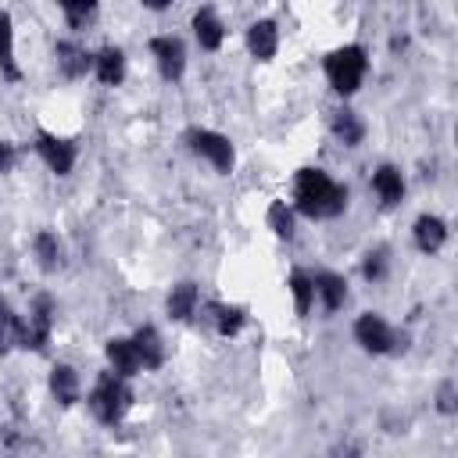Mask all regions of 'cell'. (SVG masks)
<instances>
[{
    "instance_id": "4fadbf2b",
    "label": "cell",
    "mask_w": 458,
    "mask_h": 458,
    "mask_svg": "<svg viewBox=\"0 0 458 458\" xmlns=\"http://www.w3.org/2000/svg\"><path fill=\"white\" fill-rule=\"evenodd\" d=\"M369 190L376 193V200H379V208H397L401 200H404V193H408V182H404V172L397 168V165H390V161H383V165H376L372 168V175H369Z\"/></svg>"
},
{
    "instance_id": "7a4b0ae2",
    "label": "cell",
    "mask_w": 458,
    "mask_h": 458,
    "mask_svg": "<svg viewBox=\"0 0 458 458\" xmlns=\"http://www.w3.org/2000/svg\"><path fill=\"white\" fill-rule=\"evenodd\" d=\"M369 68H372V57H369V47L365 43H340V47H333L322 57V75H326L329 89L340 100H351L365 86Z\"/></svg>"
},
{
    "instance_id": "52a82bcc",
    "label": "cell",
    "mask_w": 458,
    "mask_h": 458,
    "mask_svg": "<svg viewBox=\"0 0 458 458\" xmlns=\"http://www.w3.org/2000/svg\"><path fill=\"white\" fill-rule=\"evenodd\" d=\"M32 150H36V157H39L57 179H68L72 168H75V161H79V143H75L72 136L50 132V129H36Z\"/></svg>"
},
{
    "instance_id": "d4e9b609",
    "label": "cell",
    "mask_w": 458,
    "mask_h": 458,
    "mask_svg": "<svg viewBox=\"0 0 458 458\" xmlns=\"http://www.w3.org/2000/svg\"><path fill=\"white\" fill-rule=\"evenodd\" d=\"M265 225L272 229V236L276 240H293L297 236V211H293V204L290 200H268V208H265Z\"/></svg>"
},
{
    "instance_id": "5b68a950",
    "label": "cell",
    "mask_w": 458,
    "mask_h": 458,
    "mask_svg": "<svg viewBox=\"0 0 458 458\" xmlns=\"http://www.w3.org/2000/svg\"><path fill=\"white\" fill-rule=\"evenodd\" d=\"M54 326H57V301L39 290L32 301H29V311L21 315V329H18V351H32V354H43L54 340Z\"/></svg>"
},
{
    "instance_id": "30bf717a",
    "label": "cell",
    "mask_w": 458,
    "mask_h": 458,
    "mask_svg": "<svg viewBox=\"0 0 458 458\" xmlns=\"http://www.w3.org/2000/svg\"><path fill=\"white\" fill-rule=\"evenodd\" d=\"M447 240H451V225H447L440 215L422 211V215L411 222V243H415V250H419V254L437 258V254L447 247Z\"/></svg>"
},
{
    "instance_id": "8992f818",
    "label": "cell",
    "mask_w": 458,
    "mask_h": 458,
    "mask_svg": "<svg viewBox=\"0 0 458 458\" xmlns=\"http://www.w3.org/2000/svg\"><path fill=\"white\" fill-rule=\"evenodd\" d=\"M182 143L193 157H200L204 165H211L218 175H233L236 168V143L218 132V129H208V125H190L182 132Z\"/></svg>"
},
{
    "instance_id": "7c38bea8",
    "label": "cell",
    "mask_w": 458,
    "mask_h": 458,
    "mask_svg": "<svg viewBox=\"0 0 458 458\" xmlns=\"http://www.w3.org/2000/svg\"><path fill=\"white\" fill-rule=\"evenodd\" d=\"M243 43H247V54L258 64L276 61V54H279V21L276 18H254L243 32Z\"/></svg>"
},
{
    "instance_id": "ffe728a7",
    "label": "cell",
    "mask_w": 458,
    "mask_h": 458,
    "mask_svg": "<svg viewBox=\"0 0 458 458\" xmlns=\"http://www.w3.org/2000/svg\"><path fill=\"white\" fill-rule=\"evenodd\" d=\"M104 358H107V369L118 372V376H125V379H136L143 372L132 336H107L104 340Z\"/></svg>"
},
{
    "instance_id": "3957f363",
    "label": "cell",
    "mask_w": 458,
    "mask_h": 458,
    "mask_svg": "<svg viewBox=\"0 0 458 458\" xmlns=\"http://www.w3.org/2000/svg\"><path fill=\"white\" fill-rule=\"evenodd\" d=\"M132 401H136L132 379H125V376L111 372V369L97 372L93 383H89V390H86V408H89V415L100 426H118L129 415Z\"/></svg>"
},
{
    "instance_id": "d6986e66",
    "label": "cell",
    "mask_w": 458,
    "mask_h": 458,
    "mask_svg": "<svg viewBox=\"0 0 458 458\" xmlns=\"http://www.w3.org/2000/svg\"><path fill=\"white\" fill-rule=\"evenodd\" d=\"M329 132H333V140L340 143V147H347V150H358L361 143H365V118L354 111V107H347V104H340L333 114H329Z\"/></svg>"
},
{
    "instance_id": "83f0119b",
    "label": "cell",
    "mask_w": 458,
    "mask_h": 458,
    "mask_svg": "<svg viewBox=\"0 0 458 458\" xmlns=\"http://www.w3.org/2000/svg\"><path fill=\"white\" fill-rule=\"evenodd\" d=\"M390 276V250L386 247H369L361 254V279L365 283H383Z\"/></svg>"
},
{
    "instance_id": "603a6c76",
    "label": "cell",
    "mask_w": 458,
    "mask_h": 458,
    "mask_svg": "<svg viewBox=\"0 0 458 458\" xmlns=\"http://www.w3.org/2000/svg\"><path fill=\"white\" fill-rule=\"evenodd\" d=\"M0 79L21 82V64H18V47H14V18L7 7H0Z\"/></svg>"
},
{
    "instance_id": "e0dca14e",
    "label": "cell",
    "mask_w": 458,
    "mask_h": 458,
    "mask_svg": "<svg viewBox=\"0 0 458 458\" xmlns=\"http://www.w3.org/2000/svg\"><path fill=\"white\" fill-rule=\"evenodd\" d=\"M129 336H132V344H136V354H140L143 372H157V369H165V361H168V347H165V336L157 333V326L143 322V326H136Z\"/></svg>"
},
{
    "instance_id": "4316f807",
    "label": "cell",
    "mask_w": 458,
    "mask_h": 458,
    "mask_svg": "<svg viewBox=\"0 0 458 458\" xmlns=\"http://www.w3.org/2000/svg\"><path fill=\"white\" fill-rule=\"evenodd\" d=\"M18 329H21V315H18V311L11 308V301L0 293V358L18 347Z\"/></svg>"
},
{
    "instance_id": "8fae6325",
    "label": "cell",
    "mask_w": 458,
    "mask_h": 458,
    "mask_svg": "<svg viewBox=\"0 0 458 458\" xmlns=\"http://www.w3.org/2000/svg\"><path fill=\"white\" fill-rule=\"evenodd\" d=\"M190 32H193V43H197L204 54H218L222 43H225V36H229L225 21H222L218 11L208 7V4L193 11V18H190Z\"/></svg>"
},
{
    "instance_id": "6da1fadb",
    "label": "cell",
    "mask_w": 458,
    "mask_h": 458,
    "mask_svg": "<svg viewBox=\"0 0 458 458\" xmlns=\"http://www.w3.org/2000/svg\"><path fill=\"white\" fill-rule=\"evenodd\" d=\"M290 197H293L290 200L293 211L311 218V222H333L351 204V190L340 179H333L326 168H311V165L293 172V193Z\"/></svg>"
},
{
    "instance_id": "f546056e",
    "label": "cell",
    "mask_w": 458,
    "mask_h": 458,
    "mask_svg": "<svg viewBox=\"0 0 458 458\" xmlns=\"http://www.w3.org/2000/svg\"><path fill=\"white\" fill-rule=\"evenodd\" d=\"M18 143L14 140H0V175H11L14 165H18Z\"/></svg>"
},
{
    "instance_id": "5bb4252c",
    "label": "cell",
    "mask_w": 458,
    "mask_h": 458,
    "mask_svg": "<svg viewBox=\"0 0 458 458\" xmlns=\"http://www.w3.org/2000/svg\"><path fill=\"white\" fill-rule=\"evenodd\" d=\"M47 386H50V397H54L61 408H75V404L82 401V376H79V369L68 365V361H54V365H50Z\"/></svg>"
},
{
    "instance_id": "4dcf8cb0",
    "label": "cell",
    "mask_w": 458,
    "mask_h": 458,
    "mask_svg": "<svg viewBox=\"0 0 458 458\" xmlns=\"http://www.w3.org/2000/svg\"><path fill=\"white\" fill-rule=\"evenodd\" d=\"M175 0H140V7H147V11H154V14H161V11H168Z\"/></svg>"
},
{
    "instance_id": "7402d4cb",
    "label": "cell",
    "mask_w": 458,
    "mask_h": 458,
    "mask_svg": "<svg viewBox=\"0 0 458 458\" xmlns=\"http://www.w3.org/2000/svg\"><path fill=\"white\" fill-rule=\"evenodd\" d=\"M32 258H36L39 272H47V276L61 272V265H64V243H61V236L54 229H36L32 233Z\"/></svg>"
},
{
    "instance_id": "f1b7e54d",
    "label": "cell",
    "mask_w": 458,
    "mask_h": 458,
    "mask_svg": "<svg viewBox=\"0 0 458 458\" xmlns=\"http://www.w3.org/2000/svg\"><path fill=\"white\" fill-rule=\"evenodd\" d=\"M437 411L447 415V419L458 411V386H454V379H444L437 386Z\"/></svg>"
},
{
    "instance_id": "2e32d148",
    "label": "cell",
    "mask_w": 458,
    "mask_h": 458,
    "mask_svg": "<svg viewBox=\"0 0 458 458\" xmlns=\"http://www.w3.org/2000/svg\"><path fill=\"white\" fill-rule=\"evenodd\" d=\"M200 311V286L193 279H179L168 293H165V315L179 326L193 322V315Z\"/></svg>"
},
{
    "instance_id": "cb8c5ba5",
    "label": "cell",
    "mask_w": 458,
    "mask_h": 458,
    "mask_svg": "<svg viewBox=\"0 0 458 458\" xmlns=\"http://www.w3.org/2000/svg\"><path fill=\"white\" fill-rule=\"evenodd\" d=\"M286 290H290V301H293V315L308 318L311 308H315V279H311V272L308 268H290Z\"/></svg>"
},
{
    "instance_id": "484cf974",
    "label": "cell",
    "mask_w": 458,
    "mask_h": 458,
    "mask_svg": "<svg viewBox=\"0 0 458 458\" xmlns=\"http://www.w3.org/2000/svg\"><path fill=\"white\" fill-rule=\"evenodd\" d=\"M57 4V11L64 14V21H68V29H86L93 18H97V11H100V0H54Z\"/></svg>"
},
{
    "instance_id": "44dd1931",
    "label": "cell",
    "mask_w": 458,
    "mask_h": 458,
    "mask_svg": "<svg viewBox=\"0 0 458 458\" xmlns=\"http://www.w3.org/2000/svg\"><path fill=\"white\" fill-rule=\"evenodd\" d=\"M204 315L211 318V326H215V333H218L222 340L240 336V333H243V326H247V308H243V304L211 301V304H204Z\"/></svg>"
},
{
    "instance_id": "ac0fdd59",
    "label": "cell",
    "mask_w": 458,
    "mask_h": 458,
    "mask_svg": "<svg viewBox=\"0 0 458 458\" xmlns=\"http://www.w3.org/2000/svg\"><path fill=\"white\" fill-rule=\"evenodd\" d=\"M311 279H315V304L326 315H336L347 304V293H351L347 279L340 272H333V268H318V272H311Z\"/></svg>"
},
{
    "instance_id": "277c9868",
    "label": "cell",
    "mask_w": 458,
    "mask_h": 458,
    "mask_svg": "<svg viewBox=\"0 0 458 458\" xmlns=\"http://www.w3.org/2000/svg\"><path fill=\"white\" fill-rule=\"evenodd\" d=\"M351 336L372 358H390L408 351V329H397L383 311H361L351 326Z\"/></svg>"
},
{
    "instance_id": "9a60e30c",
    "label": "cell",
    "mask_w": 458,
    "mask_h": 458,
    "mask_svg": "<svg viewBox=\"0 0 458 458\" xmlns=\"http://www.w3.org/2000/svg\"><path fill=\"white\" fill-rule=\"evenodd\" d=\"M129 75V61H125V50L114 47V43H104L100 50H93V79L107 89L122 86Z\"/></svg>"
},
{
    "instance_id": "ba28073f",
    "label": "cell",
    "mask_w": 458,
    "mask_h": 458,
    "mask_svg": "<svg viewBox=\"0 0 458 458\" xmlns=\"http://www.w3.org/2000/svg\"><path fill=\"white\" fill-rule=\"evenodd\" d=\"M147 50H150L154 68H157V75H161L165 82H172V86L182 82L186 64H190V54H186V39H182V36L161 32V36H154V39L147 43Z\"/></svg>"
},
{
    "instance_id": "9c48e42d",
    "label": "cell",
    "mask_w": 458,
    "mask_h": 458,
    "mask_svg": "<svg viewBox=\"0 0 458 458\" xmlns=\"http://www.w3.org/2000/svg\"><path fill=\"white\" fill-rule=\"evenodd\" d=\"M54 64H57L61 79L79 82V79L93 75V50L79 39H57L54 43Z\"/></svg>"
}]
</instances>
